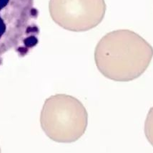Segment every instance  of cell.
I'll return each instance as SVG.
<instances>
[{
    "instance_id": "obj_1",
    "label": "cell",
    "mask_w": 153,
    "mask_h": 153,
    "mask_svg": "<svg viewBox=\"0 0 153 153\" xmlns=\"http://www.w3.org/2000/svg\"><path fill=\"white\" fill-rule=\"evenodd\" d=\"M153 58V48L136 32L117 30L105 34L94 50L99 71L114 81L128 82L146 71Z\"/></svg>"
},
{
    "instance_id": "obj_2",
    "label": "cell",
    "mask_w": 153,
    "mask_h": 153,
    "mask_svg": "<svg viewBox=\"0 0 153 153\" xmlns=\"http://www.w3.org/2000/svg\"><path fill=\"white\" fill-rule=\"evenodd\" d=\"M38 17L34 0H0V65L8 52L22 58L37 46Z\"/></svg>"
},
{
    "instance_id": "obj_3",
    "label": "cell",
    "mask_w": 153,
    "mask_h": 153,
    "mask_svg": "<svg viewBox=\"0 0 153 153\" xmlns=\"http://www.w3.org/2000/svg\"><path fill=\"white\" fill-rule=\"evenodd\" d=\"M40 124L50 140L59 143H72L85 133L88 114L84 105L75 97L56 94L45 101Z\"/></svg>"
},
{
    "instance_id": "obj_4",
    "label": "cell",
    "mask_w": 153,
    "mask_h": 153,
    "mask_svg": "<svg viewBox=\"0 0 153 153\" xmlns=\"http://www.w3.org/2000/svg\"><path fill=\"white\" fill-rule=\"evenodd\" d=\"M105 0H50L49 11L56 24L72 32H85L99 25L106 12Z\"/></svg>"
},
{
    "instance_id": "obj_5",
    "label": "cell",
    "mask_w": 153,
    "mask_h": 153,
    "mask_svg": "<svg viewBox=\"0 0 153 153\" xmlns=\"http://www.w3.org/2000/svg\"><path fill=\"white\" fill-rule=\"evenodd\" d=\"M145 134L147 141L153 147V106L150 109L145 119Z\"/></svg>"
},
{
    "instance_id": "obj_6",
    "label": "cell",
    "mask_w": 153,
    "mask_h": 153,
    "mask_svg": "<svg viewBox=\"0 0 153 153\" xmlns=\"http://www.w3.org/2000/svg\"><path fill=\"white\" fill-rule=\"evenodd\" d=\"M0 152H1V148H0Z\"/></svg>"
}]
</instances>
